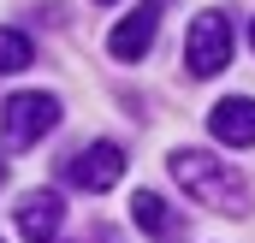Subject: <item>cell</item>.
<instances>
[{
    "label": "cell",
    "instance_id": "277c9868",
    "mask_svg": "<svg viewBox=\"0 0 255 243\" xmlns=\"http://www.w3.org/2000/svg\"><path fill=\"white\" fill-rule=\"evenodd\" d=\"M60 178L71 184V190H113V184L125 178V148L119 142H89L77 160H60Z\"/></svg>",
    "mask_w": 255,
    "mask_h": 243
},
{
    "label": "cell",
    "instance_id": "3957f363",
    "mask_svg": "<svg viewBox=\"0 0 255 243\" xmlns=\"http://www.w3.org/2000/svg\"><path fill=\"white\" fill-rule=\"evenodd\" d=\"M184 65H190V77H214V71L232 65V18H226V12H196L190 18Z\"/></svg>",
    "mask_w": 255,
    "mask_h": 243
},
{
    "label": "cell",
    "instance_id": "7c38bea8",
    "mask_svg": "<svg viewBox=\"0 0 255 243\" xmlns=\"http://www.w3.org/2000/svg\"><path fill=\"white\" fill-rule=\"evenodd\" d=\"M101 6H113V0H101Z\"/></svg>",
    "mask_w": 255,
    "mask_h": 243
},
{
    "label": "cell",
    "instance_id": "5b68a950",
    "mask_svg": "<svg viewBox=\"0 0 255 243\" xmlns=\"http://www.w3.org/2000/svg\"><path fill=\"white\" fill-rule=\"evenodd\" d=\"M12 220H18V238L24 243H54V232L65 226V202L54 190H24L18 208H12Z\"/></svg>",
    "mask_w": 255,
    "mask_h": 243
},
{
    "label": "cell",
    "instance_id": "8fae6325",
    "mask_svg": "<svg viewBox=\"0 0 255 243\" xmlns=\"http://www.w3.org/2000/svg\"><path fill=\"white\" fill-rule=\"evenodd\" d=\"M0 184H6V160H0Z\"/></svg>",
    "mask_w": 255,
    "mask_h": 243
},
{
    "label": "cell",
    "instance_id": "8992f818",
    "mask_svg": "<svg viewBox=\"0 0 255 243\" xmlns=\"http://www.w3.org/2000/svg\"><path fill=\"white\" fill-rule=\"evenodd\" d=\"M208 130L226 142V148H255V101L250 95H226L208 107Z\"/></svg>",
    "mask_w": 255,
    "mask_h": 243
},
{
    "label": "cell",
    "instance_id": "6da1fadb",
    "mask_svg": "<svg viewBox=\"0 0 255 243\" xmlns=\"http://www.w3.org/2000/svg\"><path fill=\"white\" fill-rule=\"evenodd\" d=\"M172 178L178 190L202 202V208H214V214H250V184L238 166H226V160H214V154H202V148H172Z\"/></svg>",
    "mask_w": 255,
    "mask_h": 243
},
{
    "label": "cell",
    "instance_id": "7a4b0ae2",
    "mask_svg": "<svg viewBox=\"0 0 255 243\" xmlns=\"http://www.w3.org/2000/svg\"><path fill=\"white\" fill-rule=\"evenodd\" d=\"M65 119V107L48 95V89H24V95H6V107H0V130H6V142H18V148H30V142H42L54 124Z\"/></svg>",
    "mask_w": 255,
    "mask_h": 243
},
{
    "label": "cell",
    "instance_id": "52a82bcc",
    "mask_svg": "<svg viewBox=\"0 0 255 243\" xmlns=\"http://www.w3.org/2000/svg\"><path fill=\"white\" fill-rule=\"evenodd\" d=\"M154 30H160V0H142L130 18L113 24V36H107L113 60H142V54H148V42H154Z\"/></svg>",
    "mask_w": 255,
    "mask_h": 243
},
{
    "label": "cell",
    "instance_id": "30bf717a",
    "mask_svg": "<svg viewBox=\"0 0 255 243\" xmlns=\"http://www.w3.org/2000/svg\"><path fill=\"white\" fill-rule=\"evenodd\" d=\"M250 48H255V18H250Z\"/></svg>",
    "mask_w": 255,
    "mask_h": 243
},
{
    "label": "cell",
    "instance_id": "9c48e42d",
    "mask_svg": "<svg viewBox=\"0 0 255 243\" xmlns=\"http://www.w3.org/2000/svg\"><path fill=\"white\" fill-rule=\"evenodd\" d=\"M30 60H36L30 36H24V30H0V71H24Z\"/></svg>",
    "mask_w": 255,
    "mask_h": 243
},
{
    "label": "cell",
    "instance_id": "ba28073f",
    "mask_svg": "<svg viewBox=\"0 0 255 243\" xmlns=\"http://www.w3.org/2000/svg\"><path fill=\"white\" fill-rule=\"evenodd\" d=\"M130 220H136L154 243H184V220H178L154 190H136V196H130Z\"/></svg>",
    "mask_w": 255,
    "mask_h": 243
}]
</instances>
